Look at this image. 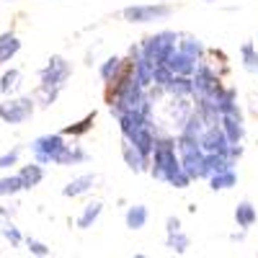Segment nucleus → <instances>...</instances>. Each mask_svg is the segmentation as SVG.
Segmentation results:
<instances>
[{
	"instance_id": "1",
	"label": "nucleus",
	"mask_w": 258,
	"mask_h": 258,
	"mask_svg": "<svg viewBox=\"0 0 258 258\" xmlns=\"http://www.w3.org/2000/svg\"><path fill=\"white\" fill-rule=\"evenodd\" d=\"M31 114V101L24 98V101H13L11 106H0V116H3L6 121H24L26 116Z\"/></svg>"
},
{
	"instance_id": "2",
	"label": "nucleus",
	"mask_w": 258,
	"mask_h": 258,
	"mask_svg": "<svg viewBox=\"0 0 258 258\" xmlns=\"http://www.w3.org/2000/svg\"><path fill=\"white\" fill-rule=\"evenodd\" d=\"M68 64H64L62 59H52V64L44 70V88H49V85H59L64 78H68Z\"/></svg>"
},
{
	"instance_id": "3",
	"label": "nucleus",
	"mask_w": 258,
	"mask_h": 258,
	"mask_svg": "<svg viewBox=\"0 0 258 258\" xmlns=\"http://www.w3.org/2000/svg\"><path fill=\"white\" fill-rule=\"evenodd\" d=\"M168 8H155V6H140V8H126L124 16L132 21H153L158 16H165Z\"/></svg>"
},
{
	"instance_id": "4",
	"label": "nucleus",
	"mask_w": 258,
	"mask_h": 258,
	"mask_svg": "<svg viewBox=\"0 0 258 258\" xmlns=\"http://www.w3.org/2000/svg\"><path fill=\"white\" fill-rule=\"evenodd\" d=\"M21 181H24V188L36 186L41 181V168L39 165H26L24 170H21Z\"/></svg>"
},
{
	"instance_id": "5",
	"label": "nucleus",
	"mask_w": 258,
	"mask_h": 258,
	"mask_svg": "<svg viewBox=\"0 0 258 258\" xmlns=\"http://www.w3.org/2000/svg\"><path fill=\"white\" fill-rule=\"evenodd\" d=\"M16 52H18V41L13 36H3V39H0V62L11 59Z\"/></svg>"
},
{
	"instance_id": "6",
	"label": "nucleus",
	"mask_w": 258,
	"mask_h": 258,
	"mask_svg": "<svg viewBox=\"0 0 258 258\" xmlns=\"http://www.w3.org/2000/svg\"><path fill=\"white\" fill-rule=\"evenodd\" d=\"M235 217H238V222H240L243 227H248V225L255 220V212H253V207L245 202V204H240V207H238V212H235Z\"/></svg>"
},
{
	"instance_id": "7",
	"label": "nucleus",
	"mask_w": 258,
	"mask_h": 258,
	"mask_svg": "<svg viewBox=\"0 0 258 258\" xmlns=\"http://www.w3.org/2000/svg\"><path fill=\"white\" fill-rule=\"evenodd\" d=\"M88 183H93V176H83V178L73 181L68 188H64V194H68V197H75V194H83L85 188H88Z\"/></svg>"
},
{
	"instance_id": "8",
	"label": "nucleus",
	"mask_w": 258,
	"mask_h": 258,
	"mask_svg": "<svg viewBox=\"0 0 258 258\" xmlns=\"http://www.w3.org/2000/svg\"><path fill=\"white\" fill-rule=\"evenodd\" d=\"M18 188H24V181H21V176H16V178H3V181H0V197H3V194H16Z\"/></svg>"
},
{
	"instance_id": "9",
	"label": "nucleus",
	"mask_w": 258,
	"mask_h": 258,
	"mask_svg": "<svg viewBox=\"0 0 258 258\" xmlns=\"http://www.w3.org/2000/svg\"><path fill=\"white\" fill-rule=\"evenodd\" d=\"M145 217H147L145 207H135L132 212L126 214V222H129V227H142L145 225Z\"/></svg>"
},
{
	"instance_id": "10",
	"label": "nucleus",
	"mask_w": 258,
	"mask_h": 258,
	"mask_svg": "<svg viewBox=\"0 0 258 258\" xmlns=\"http://www.w3.org/2000/svg\"><path fill=\"white\" fill-rule=\"evenodd\" d=\"M98 212H101V204H91L88 209H85V214L80 217V227H88V222L98 217Z\"/></svg>"
},
{
	"instance_id": "11",
	"label": "nucleus",
	"mask_w": 258,
	"mask_h": 258,
	"mask_svg": "<svg viewBox=\"0 0 258 258\" xmlns=\"http://www.w3.org/2000/svg\"><path fill=\"white\" fill-rule=\"evenodd\" d=\"M243 54H245V59H248L245 64H248V68H250V70H255V68H258V57L253 54V47H250V44H248V47L243 49Z\"/></svg>"
},
{
	"instance_id": "12",
	"label": "nucleus",
	"mask_w": 258,
	"mask_h": 258,
	"mask_svg": "<svg viewBox=\"0 0 258 258\" xmlns=\"http://www.w3.org/2000/svg\"><path fill=\"white\" fill-rule=\"evenodd\" d=\"M16 78H18V73H16V70L6 73V75H3V83H0V88H3V91H8L11 85H13V80H16Z\"/></svg>"
},
{
	"instance_id": "13",
	"label": "nucleus",
	"mask_w": 258,
	"mask_h": 258,
	"mask_svg": "<svg viewBox=\"0 0 258 258\" xmlns=\"http://www.w3.org/2000/svg\"><path fill=\"white\" fill-rule=\"evenodd\" d=\"M16 158H18V150H13V153H8V155H3V158H0V168L13 165V163H16Z\"/></svg>"
},
{
	"instance_id": "14",
	"label": "nucleus",
	"mask_w": 258,
	"mask_h": 258,
	"mask_svg": "<svg viewBox=\"0 0 258 258\" xmlns=\"http://www.w3.org/2000/svg\"><path fill=\"white\" fill-rule=\"evenodd\" d=\"M29 250H34V253H39V255H47V253H49L41 243H34V240H29Z\"/></svg>"
},
{
	"instance_id": "15",
	"label": "nucleus",
	"mask_w": 258,
	"mask_h": 258,
	"mask_svg": "<svg viewBox=\"0 0 258 258\" xmlns=\"http://www.w3.org/2000/svg\"><path fill=\"white\" fill-rule=\"evenodd\" d=\"M3 232H6V235H8V238H11V240H13V243H18V240H21V235H18V232H16V230H13V227H6V230H3Z\"/></svg>"
}]
</instances>
